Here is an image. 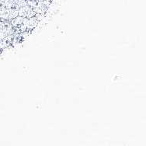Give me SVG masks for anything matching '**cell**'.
I'll use <instances>...</instances> for the list:
<instances>
[{
	"label": "cell",
	"instance_id": "obj_5",
	"mask_svg": "<svg viewBox=\"0 0 146 146\" xmlns=\"http://www.w3.org/2000/svg\"><path fill=\"white\" fill-rule=\"evenodd\" d=\"M38 23H39V20L36 19V17L35 16L31 17V18H29L27 23V31H32L33 29L35 28L37 26V24H38Z\"/></svg>",
	"mask_w": 146,
	"mask_h": 146
},
{
	"label": "cell",
	"instance_id": "obj_3",
	"mask_svg": "<svg viewBox=\"0 0 146 146\" xmlns=\"http://www.w3.org/2000/svg\"><path fill=\"white\" fill-rule=\"evenodd\" d=\"M36 15V13L34 11L33 8L29 5H25V6H21L19 8L18 10V16L22 17H26V18H31Z\"/></svg>",
	"mask_w": 146,
	"mask_h": 146
},
{
	"label": "cell",
	"instance_id": "obj_4",
	"mask_svg": "<svg viewBox=\"0 0 146 146\" xmlns=\"http://www.w3.org/2000/svg\"><path fill=\"white\" fill-rule=\"evenodd\" d=\"M13 38H14V34H12V35H9V36H6L5 38H3V40H0V48H8L13 42Z\"/></svg>",
	"mask_w": 146,
	"mask_h": 146
},
{
	"label": "cell",
	"instance_id": "obj_1",
	"mask_svg": "<svg viewBox=\"0 0 146 146\" xmlns=\"http://www.w3.org/2000/svg\"><path fill=\"white\" fill-rule=\"evenodd\" d=\"M19 6L13 0H0V20L9 21L18 16Z\"/></svg>",
	"mask_w": 146,
	"mask_h": 146
},
{
	"label": "cell",
	"instance_id": "obj_6",
	"mask_svg": "<svg viewBox=\"0 0 146 146\" xmlns=\"http://www.w3.org/2000/svg\"><path fill=\"white\" fill-rule=\"evenodd\" d=\"M13 1L17 3V6H19V8L21 6L27 5V0H13Z\"/></svg>",
	"mask_w": 146,
	"mask_h": 146
},
{
	"label": "cell",
	"instance_id": "obj_2",
	"mask_svg": "<svg viewBox=\"0 0 146 146\" xmlns=\"http://www.w3.org/2000/svg\"><path fill=\"white\" fill-rule=\"evenodd\" d=\"M12 34H15V29L9 21L0 20V40Z\"/></svg>",
	"mask_w": 146,
	"mask_h": 146
}]
</instances>
